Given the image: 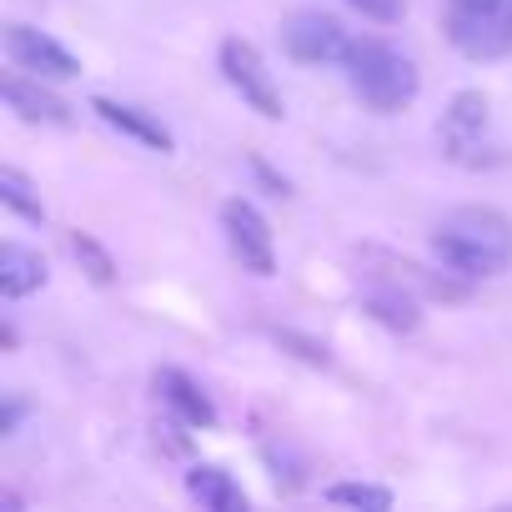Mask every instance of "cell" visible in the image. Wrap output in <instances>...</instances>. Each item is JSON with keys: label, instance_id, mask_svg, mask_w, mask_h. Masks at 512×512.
Returning a JSON list of instances; mask_svg holds the SVG:
<instances>
[{"label": "cell", "instance_id": "cell-1", "mask_svg": "<svg viewBox=\"0 0 512 512\" xmlns=\"http://www.w3.org/2000/svg\"><path fill=\"white\" fill-rule=\"evenodd\" d=\"M437 262L467 282L502 277L512 267V221L492 206H457L432 226Z\"/></svg>", "mask_w": 512, "mask_h": 512}, {"label": "cell", "instance_id": "cell-2", "mask_svg": "<svg viewBox=\"0 0 512 512\" xmlns=\"http://www.w3.org/2000/svg\"><path fill=\"white\" fill-rule=\"evenodd\" d=\"M342 66H347L352 96H357L367 111H377V116H392V111H402V106L417 101L422 76H417L412 56H402V51H397L392 41H382V36L352 41Z\"/></svg>", "mask_w": 512, "mask_h": 512}, {"label": "cell", "instance_id": "cell-3", "mask_svg": "<svg viewBox=\"0 0 512 512\" xmlns=\"http://www.w3.org/2000/svg\"><path fill=\"white\" fill-rule=\"evenodd\" d=\"M221 76H226V86H231L256 116H267V121H282V116H287V101H282V91H277V81H272V71H267V61H262V51H256L251 41H241V36H226V41H221Z\"/></svg>", "mask_w": 512, "mask_h": 512}, {"label": "cell", "instance_id": "cell-4", "mask_svg": "<svg viewBox=\"0 0 512 512\" xmlns=\"http://www.w3.org/2000/svg\"><path fill=\"white\" fill-rule=\"evenodd\" d=\"M221 231H226L231 256H236V262H241L251 277H272V272H277V241H272V226H267V216L256 211L251 201L231 196V201L221 206Z\"/></svg>", "mask_w": 512, "mask_h": 512}, {"label": "cell", "instance_id": "cell-5", "mask_svg": "<svg viewBox=\"0 0 512 512\" xmlns=\"http://www.w3.org/2000/svg\"><path fill=\"white\" fill-rule=\"evenodd\" d=\"M347 31L337 16L327 11H297L282 21V51L302 66H332V61H347Z\"/></svg>", "mask_w": 512, "mask_h": 512}, {"label": "cell", "instance_id": "cell-6", "mask_svg": "<svg viewBox=\"0 0 512 512\" xmlns=\"http://www.w3.org/2000/svg\"><path fill=\"white\" fill-rule=\"evenodd\" d=\"M6 56H11L16 71L41 76V81H76V76H81V61H76L61 41H51L46 31L21 26V21L6 26Z\"/></svg>", "mask_w": 512, "mask_h": 512}, {"label": "cell", "instance_id": "cell-7", "mask_svg": "<svg viewBox=\"0 0 512 512\" xmlns=\"http://www.w3.org/2000/svg\"><path fill=\"white\" fill-rule=\"evenodd\" d=\"M447 41H452L467 61H502V56L512 51V16L452 6V16H447Z\"/></svg>", "mask_w": 512, "mask_h": 512}, {"label": "cell", "instance_id": "cell-8", "mask_svg": "<svg viewBox=\"0 0 512 512\" xmlns=\"http://www.w3.org/2000/svg\"><path fill=\"white\" fill-rule=\"evenodd\" d=\"M487 111H492V106H487L482 91H457V96H452V106L442 111V126H437L447 156H457V161H477L472 151H477L482 136H487Z\"/></svg>", "mask_w": 512, "mask_h": 512}, {"label": "cell", "instance_id": "cell-9", "mask_svg": "<svg viewBox=\"0 0 512 512\" xmlns=\"http://www.w3.org/2000/svg\"><path fill=\"white\" fill-rule=\"evenodd\" d=\"M6 101L21 121H41V126H71L76 121V111L56 91H46L41 76H6Z\"/></svg>", "mask_w": 512, "mask_h": 512}, {"label": "cell", "instance_id": "cell-10", "mask_svg": "<svg viewBox=\"0 0 512 512\" xmlns=\"http://www.w3.org/2000/svg\"><path fill=\"white\" fill-rule=\"evenodd\" d=\"M362 307H367L382 327H392V332H417V322H422L417 297H412V287H407L402 277H382V282H372V287L362 292Z\"/></svg>", "mask_w": 512, "mask_h": 512}, {"label": "cell", "instance_id": "cell-11", "mask_svg": "<svg viewBox=\"0 0 512 512\" xmlns=\"http://www.w3.org/2000/svg\"><path fill=\"white\" fill-rule=\"evenodd\" d=\"M156 392H161V402L186 422V427H216V402L201 392V382H191L186 372H176V367H161L156 372Z\"/></svg>", "mask_w": 512, "mask_h": 512}, {"label": "cell", "instance_id": "cell-12", "mask_svg": "<svg viewBox=\"0 0 512 512\" xmlns=\"http://www.w3.org/2000/svg\"><path fill=\"white\" fill-rule=\"evenodd\" d=\"M91 111L106 121V126H116L121 136H131V141H141V146H151V151H171L176 141H171V131L156 121V116H146L141 106H126V101H111V96H96L91 101Z\"/></svg>", "mask_w": 512, "mask_h": 512}, {"label": "cell", "instance_id": "cell-13", "mask_svg": "<svg viewBox=\"0 0 512 512\" xmlns=\"http://www.w3.org/2000/svg\"><path fill=\"white\" fill-rule=\"evenodd\" d=\"M41 287H46L41 251H31V246H21V241L0 246V297L21 302V297H31V292H41Z\"/></svg>", "mask_w": 512, "mask_h": 512}, {"label": "cell", "instance_id": "cell-14", "mask_svg": "<svg viewBox=\"0 0 512 512\" xmlns=\"http://www.w3.org/2000/svg\"><path fill=\"white\" fill-rule=\"evenodd\" d=\"M186 492L201 507H211V512H241L246 507V492L236 487V477L226 467H191L186 472Z\"/></svg>", "mask_w": 512, "mask_h": 512}, {"label": "cell", "instance_id": "cell-15", "mask_svg": "<svg viewBox=\"0 0 512 512\" xmlns=\"http://www.w3.org/2000/svg\"><path fill=\"white\" fill-rule=\"evenodd\" d=\"M66 241H71V256L81 262V272H86L96 287H111V282H116V256H111L91 231H71Z\"/></svg>", "mask_w": 512, "mask_h": 512}, {"label": "cell", "instance_id": "cell-16", "mask_svg": "<svg viewBox=\"0 0 512 512\" xmlns=\"http://www.w3.org/2000/svg\"><path fill=\"white\" fill-rule=\"evenodd\" d=\"M0 201H6L16 216H26V221H46V206H41V196H36V186L16 171V166H6L0 171Z\"/></svg>", "mask_w": 512, "mask_h": 512}, {"label": "cell", "instance_id": "cell-17", "mask_svg": "<svg viewBox=\"0 0 512 512\" xmlns=\"http://www.w3.org/2000/svg\"><path fill=\"white\" fill-rule=\"evenodd\" d=\"M327 502L367 507V512H387V507H392V492H387V487H372V482H332V487H327Z\"/></svg>", "mask_w": 512, "mask_h": 512}, {"label": "cell", "instance_id": "cell-18", "mask_svg": "<svg viewBox=\"0 0 512 512\" xmlns=\"http://www.w3.org/2000/svg\"><path fill=\"white\" fill-rule=\"evenodd\" d=\"M347 6L362 16V21H377V26H397L407 16V0H347Z\"/></svg>", "mask_w": 512, "mask_h": 512}, {"label": "cell", "instance_id": "cell-19", "mask_svg": "<svg viewBox=\"0 0 512 512\" xmlns=\"http://www.w3.org/2000/svg\"><path fill=\"white\" fill-rule=\"evenodd\" d=\"M277 342H282V347H302L297 357H307V362H317V367H327V362H332V352H327L322 342H302V337H292V332H277Z\"/></svg>", "mask_w": 512, "mask_h": 512}, {"label": "cell", "instance_id": "cell-20", "mask_svg": "<svg viewBox=\"0 0 512 512\" xmlns=\"http://www.w3.org/2000/svg\"><path fill=\"white\" fill-rule=\"evenodd\" d=\"M21 417H26V407H21L16 397H6V407H0V437H16Z\"/></svg>", "mask_w": 512, "mask_h": 512}, {"label": "cell", "instance_id": "cell-21", "mask_svg": "<svg viewBox=\"0 0 512 512\" xmlns=\"http://www.w3.org/2000/svg\"><path fill=\"white\" fill-rule=\"evenodd\" d=\"M452 6H467V11H502L507 0H452Z\"/></svg>", "mask_w": 512, "mask_h": 512}]
</instances>
